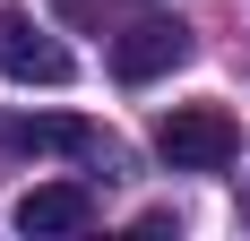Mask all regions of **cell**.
<instances>
[{"label": "cell", "instance_id": "cell-1", "mask_svg": "<svg viewBox=\"0 0 250 241\" xmlns=\"http://www.w3.org/2000/svg\"><path fill=\"white\" fill-rule=\"evenodd\" d=\"M155 155L173 172H225L242 155V120L225 103H173V112L155 120Z\"/></svg>", "mask_w": 250, "mask_h": 241}, {"label": "cell", "instance_id": "cell-2", "mask_svg": "<svg viewBox=\"0 0 250 241\" xmlns=\"http://www.w3.org/2000/svg\"><path fill=\"white\" fill-rule=\"evenodd\" d=\"M0 69L18 78V86H69L78 60H69V43H61L52 26H35L26 9H9V18H0Z\"/></svg>", "mask_w": 250, "mask_h": 241}, {"label": "cell", "instance_id": "cell-3", "mask_svg": "<svg viewBox=\"0 0 250 241\" xmlns=\"http://www.w3.org/2000/svg\"><path fill=\"white\" fill-rule=\"evenodd\" d=\"M181 60H190V26L181 18H138V26L112 35V78H121V86H155V78L181 69Z\"/></svg>", "mask_w": 250, "mask_h": 241}, {"label": "cell", "instance_id": "cell-4", "mask_svg": "<svg viewBox=\"0 0 250 241\" xmlns=\"http://www.w3.org/2000/svg\"><path fill=\"white\" fill-rule=\"evenodd\" d=\"M0 146H9V155H78V164H86V155H112L86 112H9L0 120Z\"/></svg>", "mask_w": 250, "mask_h": 241}, {"label": "cell", "instance_id": "cell-5", "mask_svg": "<svg viewBox=\"0 0 250 241\" xmlns=\"http://www.w3.org/2000/svg\"><path fill=\"white\" fill-rule=\"evenodd\" d=\"M95 224V190L86 181H35L18 198V233H86Z\"/></svg>", "mask_w": 250, "mask_h": 241}]
</instances>
